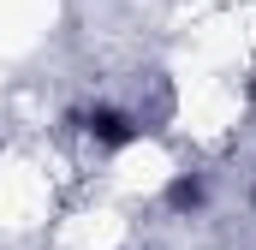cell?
Segmentation results:
<instances>
[{
	"instance_id": "7a4b0ae2",
	"label": "cell",
	"mask_w": 256,
	"mask_h": 250,
	"mask_svg": "<svg viewBox=\"0 0 256 250\" xmlns=\"http://www.w3.org/2000/svg\"><path fill=\"white\" fill-rule=\"evenodd\" d=\"M167 202H173V208H196V202H202V179H173Z\"/></svg>"
},
{
	"instance_id": "3957f363",
	"label": "cell",
	"mask_w": 256,
	"mask_h": 250,
	"mask_svg": "<svg viewBox=\"0 0 256 250\" xmlns=\"http://www.w3.org/2000/svg\"><path fill=\"white\" fill-rule=\"evenodd\" d=\"M250 96H256V72H250Z\"/></svg>"
},
{
	"instance_id": "6da1fadb",
	"label": "cell",
	"mask_w": 256,
	"mask_h": 250,
	"mask_svg": "<svg viewBox=\"0 0 256 250\" xmlns=\"http://www.w3.org/2000/svg\"><path fill=\"white\" fill-rule=\"evenodd\" d=\"M78 125H84V137L102 143V149H126V143H137V125H131V114H120V108H90Z\"/></svg>"
}]
</instances>
